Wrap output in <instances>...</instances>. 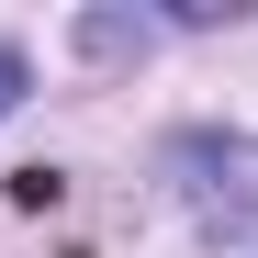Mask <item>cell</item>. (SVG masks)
<instances>
[{"label":"cell","instance_id":"1","mask_svg":"<svg viewBox=\"0 0 258 258\" xmlns=\"http://www.w3.org/2000/svg\"><path fill=\"white\" fill-rule=\"evenodd\" d=\"M12 101H23V56L0 45V112H12Z\"/></svg>","mask_w":258,"mask_h":258}]
</instances>
